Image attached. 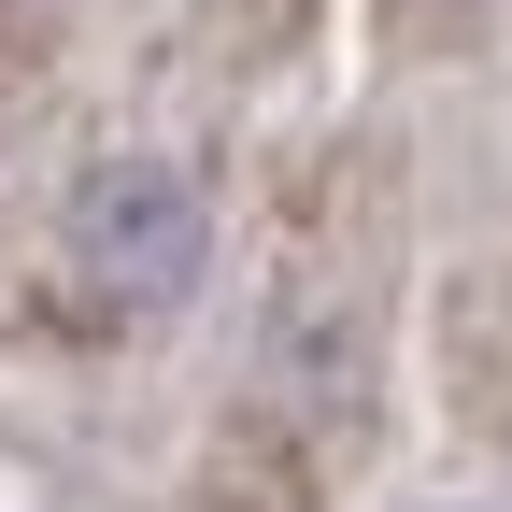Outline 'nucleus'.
<instances>
[{
	"mask_svg": "<svg viewBox=\"0 0 512 512\" xmlns=\"http://www.w3.org/2000/svg\"><path fill=\"white\" fill-rule=\"evenodd\" d=\"M57 271L100 328H157V313L200 299L214 271V200L185 157H100L72 200H57Z\"/></svg>",
	"mask_w": 512,
	"mask_h": 512,
	"instance_id": "nucleus-1",
	"label": "nucleus"
}]
</instances>
